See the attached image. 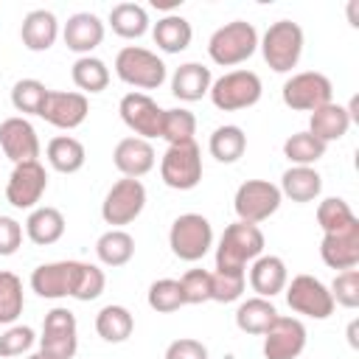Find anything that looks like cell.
I'll return each mask as SVG.
<instances>
[{
	"label": "cell",
	"instance_id": "bcb514c9",
	"mask_svg": "<svg viewBox=\"0 0 359 359\" xmlns=\"http://www.w3.org/2000/svg\"><path fill=\"white\" fill-rule=\"evenodd\" d=\"M104 286H107V278H104V269H101L98 264H87V261H84V266H81V278H79V289H76V294H73V300H81V303H90V300H95V297H101V292H104Z\"/></svg>",
	"mask_w": 359,
	"mask_h": 359
},
{
	"label": "cell",
	"instance_id": "60d3db41",
	"mask_svg": "<svg viewBox=\"0 0 359 359\" xmlns=\"http://www.w3.org/2000/svg\"><path fill=\"white\" fill-rule=\"evenodd\" d=\"M356 219V213L351 210V205L342 196H328L317 205V224L323 227V233H337L342 227H348Z\"/></svg>",
	"mask_w": 359,
	"mask_h": 359
},
{
	"label": "cell",
	"instance_id": "d590c367",
	"mask_svg": "<svg viewBox=\"0 0 359 359\" xmlns=\"http://www.w3.org/2000/svg\"><path fill=\"white\" fill-rule=\"evenodd\" d=\"M196 135V118L191 109L185 107H174V109H163V129L160 137L168 146H182V143H194Z\"/></svg>",
	"mask_w": 359,
	"mask_h": 359
},
{
	"label": "cell",
	"instance_id": "d6a6232c",
	"mask_svg": "<svg viewBox=\"0 0 359 359\" xmlns=\"http://www.w3.org/2000/svg\"><path fill=\"white\" fill-rule=\"evenodd\" d=\"M70 79L81 95H95L109 87V67L98 56H79L70 67Z\"/></svg>",
	"mask_w": 359,
	"mask_h": 359
},
{
	"label": "cell",
	"instance_id": "f6af8a7d",
	"mask_svg": "<svg viewBox=\"0 0 359 359\" xmlns=\"http://www.w3.org/2000/svg\"><path fill=\"white\" fill-rule=\"evenodd\" d=\"M328 289H331L334 303H339L345 309H356L359 306V269L337 272V278L331 280Z\"/></svg>",
	"mask_w": 359,
	"mask_h": 359
},
{
	"label": "cell",
	"instance_id": "7c38bea8",
	"mask_svg": "<svg viewBox=\"0 0 359 359\" xmlns=\"http://www.w3.org/2000/svg\"><path fill=\"white\" fill-rule=\"evenodd\" d=\"M39 351L50 359H73L76 356V351H79V325H76V314L70 309L56 306L45 314Z\"/></svg>",
	"mask_w": 359,
	"mask_h": 359
},
{
	"label": "cell",
	"instance_id": "f907efd6",
	"mask_svg": "<svg viewBox=\"0 0 359 359\" xmlns=\"http://www.w3.org/2000/svg\"><path fill=\"white\" fill-rule=\"evenodd\" d=\"M348 339H351V345L356 348V323H351V328H348Z\"/></svg>",
	"mask_w": 359,
	"mask_h": 359
},
{
	"label": "cell",
	"instance_id": "ab89813d",
	"mask_svg": "<svg viewBox=\"0 0 359 359\" xmlns=\"http://www.w3.org/2000/svg\"><path fill=\"white\" fill-rule=\"evenodd\" d=\"M146 303H149V309L157 311V314H171V311L182 309L185 300H182L180 280H174V278H160V280H154V283L149 286V292H146Z\"/></svg>",
	"mask_w": 359,
	"mask_h": 359
},
{
	"label": "cell",
	"instance_id": "1f68e13d",
	"mask_svg": "<svg viewBox=\"0 0 359 359\" xmlns=\"http://www.w3.org/2000/svg\"><path fill=\"white\" fill-rule=\"evenodd\" d=\"M109 28L121 39H140L149 31V11L140 3H118L109 8Z\"/></svg>",
	"mask_w": 359,
	"mask_h": 359
},
{
	"label": "cell",
	"instance_id": "e0dca14e",
	"mask_svg": "<svg viewBox=\"0 0 359 359\" xmlns=\"http://www.w3.org/2000/svg\"><path fill=\"white\" fill-rule=\"evenodd\" d=\"M0 149L3 154L17 165V163H31V160H39V135L36 129L31 126L28 118L22 115H11L0 123Z\"/></svg>",
	"mask_w": 359,
	"mask_h": 359
},
{
	"label": "cell",
	"instance_id": "681fc988",
	"mask_svg": "<svg viewBox=\"0 0 359 359\" xmlns=\"http://www.w3.org/2000/svg\"><path fill=\"white\" fill-rule=\"evenodd\" d=\"M180 3H182V0H151V6H154V8H165L168 14H171V8H177Z\"/></svg>",
	"mask_w": 359,
	"mask_h": 359
},
{
	"label": "cell",
	"instance_id": "ac0fdd59",
	"mask_svg": "<svg viewBox=\"0 0 359 359\" xmlns=\"http://www.w3.org/2000/svg\"><path fill=\"white\" fill-rule=\"evenodd\" d=\"M90 112V101L87 95L76 93V90H50L48 98H45V107H42V121H48L50 126L56 129H76L84 123Z\"/></svg>",
	"mask_w": 359,
	"mask_h": 359
},
{
	"label": "cell",
	"instance_id": "ee69618b",
	"mask_svg": "<svg viewBox=\"0 0 359 359\" xmlns=\"http://www.w3.org/2000/svg\"><path fill=\"white\" fill-rule=\"evenodd\" d=\"M36 342V334L31 325H8L0 334V356H22L25 351H31Z\"/></svg>",
	"mask_w": 359,
	"mask_h": 359
},
{
	"label": "cell",
	"instance_id": "8fae6325",
	"mask_svg": "<svg viewBox=\"0 0 359 359\" xmlns=\"http://www.w3.org/2000/svg\"><path fill=\"white\" fill-rule=\"evenodd\" d=\"M202 151L194 143H182V146H168L165 154L160 157V177L168 188L174 191H191L199 185L202 180Z\"/></svg>",
	"mask_w": 359,
	"mask_h": 359
},
{
	"label": "cell",
	"instance_id": "603a6c76",
	"mask_svg": "<svg viewBox=\"0 0 359 359\" xmlns=\"http://www.w3.org/2000/svg\"><path fill=\"white\" fill-rule=\"evenodd\" d=\"M351 123H353L351 107H342V104H337V101H328V104H323L320 109L309 112V132H311L317 140H323L325 146L334 143V140H342V137L348 135Z\"/></svg>",
	"mask_w": 359,
	"mask_h": 359
},
{
	"label": "cell",
	"instance_id": "3957f363",
	"mask_svg": "<svg viewBox=\"0 0 359 359\" xmlns=\"http://www.w3.org/2000/svg\"><path fill=\"white\" fill-rule=\"evenodd\" d=\"M303 42V28L292 20H278L264 31V36H258L261 56L275 73H292V67H297Z\"/></svg>",
	"mask_w": 359,
	"mask_h": 359
},
{
	"label": "cell",
	"instance_id": "cb8c5ba5",
	"mask_svg": "<svg viewBox=\"0 0 359 359\" xmlns=\"http://www.w3.org/2000/svg\"><path fill=\"white\" fill-rule=\"evenodd\" d=\"M20 39H22V45L31 53L50 50L53 42L59 39V20H56V14L48 11V8L28 11L22 17V25H20Z\"/></svg>",
	"mask_w": 359,
	"mask_h": 359
},
{
	"label": "cell",
	"instance_id": "c3c4849f",
	"mask_svg": "<svg viewBox=\"0 0 359 359\" xmlns=\"http://www.w3.org/2000/svg\"><path fill=\"white\" fill-rule=\"evenodd\" d=\"M22 244V224L11 216H0V255H14Z\"/></svg>",
	"mask_w": 359,
	"mask_h": 359
},
{
	"label": "cell",
	"instance_id": "74e56055",
	"mask_svg": "<svg viewBox=\"0 0 359 359\" xmlns=\"http://www.w3.org/2000/svg\"><path fill=\"white\" fill-rule=\"evenodd\" d=\"M22 309H25L22 280L14 272L0 269V325H14Z\"/></svg>",
	"mask_w": 359,
	"mask_h": 359
},
{
	"label": "cell",
	"instance_id": "277c9868",
	"mask_svg": "<svg viewBox=\"0 0 359 359\" xmlns=\"http://www.w3.org/2000/svg\"><path fill=\"white\" fill-rule=\"evenodd\" d=\"M115 76L123 84L135 87V93H143V90L163 87L168 73H165V62L154 50L140 45H126L115 56Z\"/></svg>",
	"mask_w": 359,
	"mask_h": 359
},
{
	"label": "cell",
	"instance_id": "4dcf8cb0",
	"mask_svg": "<svg viewBox=\"0 0 359 359\" xmlns=\"http://www.w3.org/2000/svg\"><path fill=\"white\" fill-rule=\"evenodd\" d=\"M275 317H278V309L272 306V300L258 297V294L241 300L238 309H236V325H238V331L255 334V337H261L275 323Z\"/></svg>",
	"mask_w": 359,
	"mask_h": 359
},
{
	"label": "cell",
	"instance_id": "ffe728a7",
	"mask_svg": "<svg viewBox=\"0 0 359 359\" xmlns=\"http://www.w3.org/2000/svg\"><path fill=\"white\" fill-rule=\"evenodd\" d=\"M62 39H65L67 50H73L79 56H93V50L104 42V22L93 11H76L67 17V22L62 28Z\"/></svg>",
	"mask_w": 359,
	"mask_h": 359
},
{
	"label": "cell",
	"instance_id": "b9f144b4",
	"mask_svg": "<svg viewBox=\"0 0 359 359\" xmlns=\"http://www.w3.org/2000/svg\"><path fill=\"white\" fill-rule=\"evenodd\" d=\"M247 272H210V300L216 303H233L244 294Z\"/></svg>",
	"mask_w": 359,
	"mask_h": 359
},
{
	"label": "cell",
	"instance_id": "9a60e30c",
	"mask_svg": "<svg viewBox=\"0 0 359 359\" xmlns=\"http://www.w3.org/2000/svg\"><path fill=\"white\" fill-rule=\"evenodd\" d=\"M118 112H121V121L126 123V129L135 135V137H143V140H154L160 137V129H163V107L149 95V93H126L118 104Z\"/></svg>",
	"mask_w": 359,
	"mask_h": 359
},
{
	"label": "cell",
	"instance_id": "9c48e42d",
	"mask_svg": "<svg viewBox=\"0 0 359 359\" xmlns=\"http://www.w3.org/2000/svg\"><path fill=\"white\" fill-rule=\"evenodd\" d=\"M286 303L294 314L300 317H309V320H328L334 314V297H331V289L314 278V275H294L289 283H286Z\"/></svg>",
	"mask_w": 359,
	"mask_h": 359
},
{
	"label": "cell",
	"instance_id": "52a82bcc",
	"mask_svg": "<svg viewBox=\"0 0 359 359\" xmlns=\"http://www.w3.org/2000/svg\"><path fill=\"white\" fill-rule=\"evenodd\" d=\"M280 98L289 109L294 112H314L320 109L323 104L334 101V84L325 73H317V70H300V73H292L286 81H283V90H280Z\"/></svg>",
	"mask_w": 359,
	"mask_h": 359
},
{
	"label": "cell",
	"instance_id": "816d5d0a",
	"mask_svg": "<svg viewBox=\"0 0 359 359\" xmlns=\"http://www.w3.org/2000/svg\"><path fill=\"white\" fill-rule=\"evenodd\" d=\"M25 359H50V356H45L42 351H36V353H31V356H25Z\"/></svg>",
	"mask_w": 359,
	"mask_h": 359
},
{
	"label": "cell",
	"instance_id": "7a4b0ae2",
	"mask_svg": "<svg viewBox=\"0 0 359 359\" xmlns=\"http://www.w3.org/2000/svg\"><path fill=\"white\" fill-rule=\"evenodd\" d=\"M258 50V31L247 20H233L216 28L208 39V56L219 67H236Z\"/></svg>",
	"mask_w": 359,
	"mask_h": 359
},
{
	"label": "cell",
	"instance_id": "44dd1931",
	"mask_svg": "<svg viewBox=\"0 0 359 359\" xmlns=\"http://www.w3.org/2000/svg\"><path fill=\"white\" fill-rule=\"evenodd\" d=\"M112 163L115 168L123 174V177H132V180H140L146 177L154 163H157V154H154V146L143 137H123L118 140L115 151H112Z\"/></svg>",
	"mask_w": 359,
	"mask_h": 359
},
{
	"label": "cell",
	"instance_id": "4316f807",
	"mask_svg": "<svg viewBox=\"0 0 359 359\" xmlns=\"http://www.w3.org/2000/svg\"><path fill=\"white\" fill-rule=\"evenodd\" d=\"M25 236L39 244V247H48V244H56L62 236H65V216L59 208H50V205H39L28 213L25 219Z\"/></svg>",
	"mask_w": 359,
	"mask_h": 359
},
{
	"label": "cell",
	"instance_id": "484cf974",
	"mask_svg": "<svg viewBox=\"0 0 359 359\" xmlns=\"http://www.w3.org/2000/svg\"><path fill=\"white\" fill-rule=\"evenodd\" d=\"M280 196L292 202H314L323 194V177L314 165H289L280 177Z\"/></svg>",
	"mask_w": 359,
	"mask_h": 359
},
{
	"label": "cell",
	"instance_id": "e575fe53",
	"mask_svg": "<svg viewBox=\"0 0 359 359\" xmlns=\"http://www.w3.org/2000/svg\"><path fill=\"white\" fill-rule=\"evenodd\" d=\"M95 255L104 266H123L132 261L135 255V238L126 233V230H118V227H109L107 233L98 236L95 241Z\"/></svg>",
	"mask_w": 359,
	"mask_h": 359
},
{
	"label": "cell",
	"instance_id": "7dc6e473",
	"mask_svg": "<svg viewBox=\"0 0 359 359\" xmlns=\"http://www.w3.org/2000/svg\"><path fill=\"white\" fill-rule=\"evenodd\" d=\"M163 359H210V356H208L205 342L191 339V337H180V339H174L165 348V356Z\"/></svg>",
	"mask_w": 359,
	"mask_h": 359
},
{
	"label": "cell",
	"instance_id": "83f0119b",
	"mask_svg": "<svg viewBox=\"0 0 359 359\" xmlns=\"http://www.w3.org/2000/svg\"><path fill=\"white\" fill-rule=\"evenodd\" d=\"M151 39L163 53H182L194 39V28L185 17L165 14L151 25Z\"/></svg>",
	"mask_w": 359,
	"mask_h": 359
},
{
	"label": "cell",
	"instance_id": "ba28073f",
	"mask_svg": "<svg viewBox=\"0 0 359 359\" xmlns=\"http://www.w3.org/2000/svg\"><path fill=\"white\" fill-rule=\"evenodd\" d=\"M283 196H280V188L269 180H247L236 188V196H233V210L238 216V222H247V224H261L266 222L269 216L278 213Z\"/></svg>",
	"mask_w": 359,
	"mask_h": 359
},
{
	"label": "cell",
	"instance_id": "30bf717a",
	"mask_svg": "<svg viewBox=\"0 0 359 359\" xmlns=\"http://www.w3.org/2000/svg\"><path fill=\"white\" fill-rule=\"evenodd\" d=\"M146 208V185L132 177H121L101 202V219L118 230L123 224H132Z\"/></svg>",
	"mask_w": 359,
	"mask_h": 359
},
{
	"label": "cell",
	"instance_id": "d4e9b609",
	"mask_svg": "<svg viewBox=\"0 0 359 359\" xmlns=\"http://www.w3.org/2000/svg\"><path fill=\"white\" fill-rule=\"evenodd\" d=\"M210 84H213V73L202 62H185L171 76V93H174V98L185 101V104L205 98L210 93Z\"/></svg>",
	"mask_w": 359,
	"mask_h": 359
},
{
	"label": "cell",
	"instance_id": "8d00e7d4",
	"mask_svg": "<svg viewBox=\"0 0 359 359\" xmlns=\"http://www.w3.org/2000/svg\"><path fill=\"white\" fill-rule=\"evenodd\" d=\"M325 143L317 140L309 129L306 132H294L283 140V157L292 163V165H314L317 160L325 157Z\"/></svg>",
	"mask_w": 359,
	"mask_h": 359
},
{
	"label": "cell",
	"instance_id": "f1b7e54d",
	"mask_svg": "<svg viewBox=\"0 0 359 359\" xmlns=\"http://www.w3.org/2000/svg\"><path fill=\"white\" fill-rule=\"evenodd\" d=\"M45 157L50 163L53 171L59 174H76L84 168V160H87V151H84V143L73 135H56L48 140V149H45Z\"/></svg>",
	"mask_w": 359,
	"mask_h": 359
},
{
	"label": "cell",
	"instance_id": "f546056e",
	"mask_svg": "<svg viewBox=\"0 0 359 359\" xmlns=\"http://www.w3.org/2000/svg\"><path fill=\"white\" fill-rule=\"evenodd\" d=\"M95 331H98V337L104 342H112V345L126 342L132 337V331H135V317H132V311L126 306L109 303L95 314Z\"/></svg>",
	"mask_w": 359,
	"mask_h": 359
},
{
	"label": "cell",
	"instance_id": "f35d334b",
	"mask_svg": "<svg viewBox=\"0 0 359 359\" xmlns=\"http://www.w3.org/2000/svg\"><path fill=\"white\" fill-rule=\"evenodd\" d=\"M48 87L39 81V79H20L14 87H11V107L22 115H42V107H45V98H48Z\"/></svg>",
	"mask_w": 359,
	"mask_h": 359
},
{
	"label": "cell",
	"instance_id": "5b68a950",
	"mask_svg": "<svg viewBox=\"0 0 359 359\" xmlns=\"http://www.w3.org/2000/svg\"><path fill=\"white\" fill-rule=\"evenodd\" d=\"M210 101L216 109L222 112H238V109H250L261 101L264 95V84H261V76L255 70H247V67H238V70H230L224 76H219L213 84H210Z\"/></svg>",
	"mask_w": 359,
	"mask_h": 359
},
{
	"label": "cell",
	"instance_id": "4fadbf2b",
	"mask_svg": "<svg viewBox=\"0 0 359 359\" xmlns=\"http://www.w3.org/2000/svg\"><path fill=\"white\" fill-rule=\"evenodd\" d=\"M48 191V171L39 160L17 163L6 182V202L17 210H34L39 208V199Z\"/></svg>",
	"mask_w": 359,
	"mask_h": 359
},
{
	"label": "cell",
	"instance_id": "d6986e66",
	"mask_svg": "<svg viewBox=\"0 0 359 359\" xmlns=\"http://www.w3.org/2000/svg\"><path fill=\"white\" fill-rule=\"evenodd\" d=\"M320 258L325 266L345 272L359 266V219H353L348 227L337 233H323L320 241Z\"/></svg>",
	"mask_w": 359,
	"mask_h": 359
},
{
	"label": "cell",
	"instance_id": "5bb4252c",
	"mask_svg": "<svg viewBox=\"0 0 359 359\" xmlns=\"http://www.w3.org/2000/svg\"><path fill=\"white\" fill-rule=\"evenodd\" d=\"M81 266H84V261H50V264H39L31 272V289L39 297H45V300L73 297L76 289H79Z\"/></svg>",
	"mask_w": 359,
	"mask_h": 359
},
{
	"label": "cell",
	"instance_id": "2e32d148",
	"mask_svg": "<svg viewBox=\"0 0 359 359\" xmlns=\"http://www.w3.org/2000/svg\"><path fill=\"white\" fill-rule=\"evenodd\" d=\"M264 337V356L266 359H297L306 348V325L300 317L278 314L275 323L261 334Z\"/></svg>",
	"mask_w": 359,
	"mask_h": 359
},
{
	"label": "cell",
	"instance_id": "6da1fadb",
	"mask_svg": "<svg viewBox=\"0 0 359 359\" xmlns=\"http://www.w3.org/2000/svg\"><path fill=\"white\" fill-rule=\"evenodd\" d=\"M264 233L258 224L233 222L224 227L216 247V269L222 272H244L258 255H264Z\"/></svg>",
	"mask_w": 359,
	"mask_h": 359
},
{
	"label": "cell",
	"instance_id": "7bdbcfd3",
	"mask_svg": "<svg viewBox=\"0 0 359 359\" xmlns=\"http://www.w3.org/2000/svg\"><path fill=\"white\" fill-rule=\"evenodd\" d=\"M180 289H182V300L185 306H196V303H208L210 300V272L208 269H188L180 278Z\"/></svg>",
	"mask_w": 359,
	"mask_h": 359
},
{
	"label": "cell",
	"instance_id": "836d02e7",
	"mask_svg": "<svg viewBox=\"0 0 359 359\" xmlns=\"http://www.w3.org/2000/svg\"><path fill=\"white\" fill-rule=\"evenodd\" d=\"M208 151L213 160L219 163H236L244 157L247 151V135L241 126L236 123H224V126H216L210 140H208Z\"/></svg>",
	"mask_w": 359,
	"mask_h": 359
},
{
	"label": "cell",
	"instance_id": "8992f818",
	"mask_svg": "<svg viewBox=\"0 0 359 359\" xmlns=\"http://www.w3.org/2000/svg\"><path fill=\"white\" fill-rule=\"evenodd\" d=\"M168 247L180 261H202L213 247V227L202 213H182L171 222Z\"/></svg>",
	"mask_w": 359,
	"mask_h": 359
},
{
	"label": "cell",
	"instance_id": "7402d4cb",
	"mask_svg": "<svg viewBox=\"0 0 359 359\" xmlns=\"http://www.w3.org/2000/svg\"><path fill=\"white\" fill-rule=\"evenodd\" d=\"M289 283V269L283 264L280 255H258L252 264H250V289L258 294V297H266L272 300L275 294H280Z\"/></svg>",
	"mask_w": 359,
	"mask_h": 359
}]
</instances>
